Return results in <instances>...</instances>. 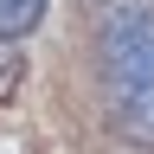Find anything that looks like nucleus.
I'll list each match as a JSON object with an SVG mask.
<instances>
[{
  "mask_svg": "<svg viewBox=\"0 0 154 154\" xmlns=\"http://www.w3.org/2000/svg\"><path fill=\"white\" fill-rule=\"evenodd\" d=\"M26 51H19V38H0V103H13L19 90H26Z\"/></svg>",
  "mask_w": 154,
  "mask_h": 154,
  "instance_id": "nucleus-2",
  "label": "nucleus"
},
{
  "mask_svg": "<svg viewBox=\"0 0 154 154\" xmlns=\"http://www.w3.org/2000/svg\"><path fill=\"white\" fill-rule=\"evenodd\" d=\"M45 19V0H0V38H26Z\"/></svg>",
  "mask_w": 154,
  "mask_h": 154,
  "instance_id": "nucleus-3",
  "label": "nucleus"
},
{
  "mask_svg": "<svg viewBox=\"0 0 154 154\" xmlns=\"http://www.w3.org/2000/svg\"><path fill=\"white\" fill-rule=\"evenodd\" d=\"M96 84L116 135L154 148V0H109L96 26Z\"/></svg>",
  "mask_w": 154,
  "mask_h": 154,
  "instance_id": "nucleus-1",
  "label": "nucleus"
}]
</instances>
